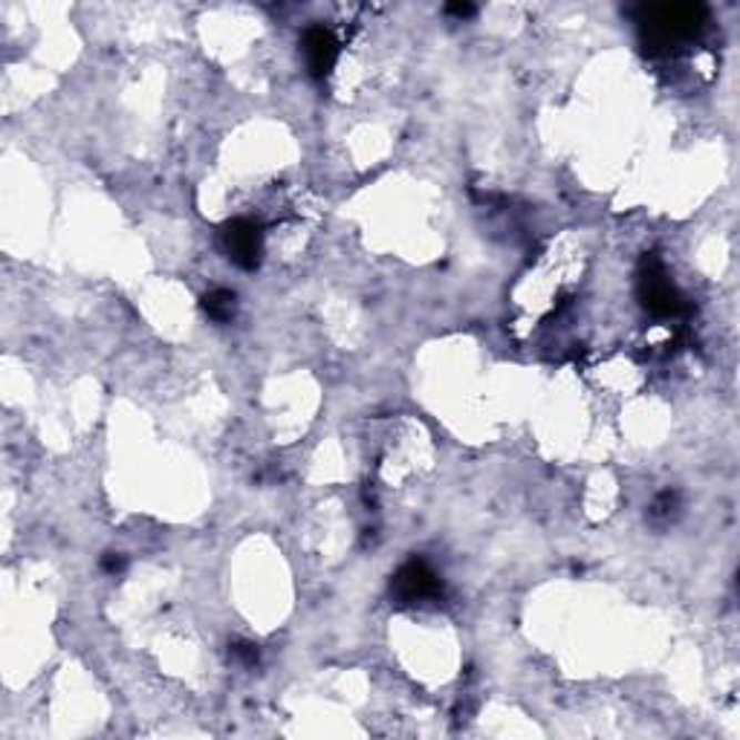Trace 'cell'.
<instances>
[{
  "label": "cell",
  "mask_w": 740,
  "mask_h": 740,
  "mask_svg": "<svg viewBox=\"0 0 740 740\" xmlns=\"http://www.w3.org/2000/svg\"><path fill=\"white\" fill-rule=\"evenodd\" d=\"M642 38L651 50H668L671 44L691 38L706 23V7L695 3H671V7L642 9Z\"/></svg>",
  "instance_id": "obj_1"
},
{
  "label": "cell",
  "mask_w": 740,
  "mask_h": 740,
  "mask_svg": "<svg viewBox=\"0 0 740 740\" xmlns=\"http://www.w3.org/2000/svg\"><path fill=\"white\" fill-rule=\"evenodd\" d=\"M637 295L639 304L651 315H657V318H671V315H680L682 310H686V301H682L680 290L671 284V278L666 275V266H662V261L657 255L642 257Z\"/></svg>",
  "instance_id": "obj_2"
},
{
  "label": "cell",
  "mask_w": 740,
  "mask_h": 740,
  "mask_svg": "<svg viewBox=\"0 0 740 740\" xmlns=\"http://www.w3.org/2000/svg\"><path fill=\"white\" fill-rule=\"evenodd\" d=\"M391 594L399 605H417V601L437 599L443 594V581L423 558H410L391 579Z\"/></svg>",
  "instance_id": "obj_3"
},
{
  "label": "cell",
  "mask_w": 740,
  "mask_h": 740,
  "mask_svg": "<svg viewBox=\"0 0 740 740\" xmlns=\"http://www.w3.org/2000/svg\"><path fill=\"white\" fill-rule=\"evenodd\" d=\"M223 250H226L229 261L241 270H257L261 255H264V232L257 223L237 217L223 226Z\"/></svg>",
  "instance_id": "obj_4"
},
{
  "label": "cell",
  "mask_w": 740,
  "mask_h": 740,
  "mask_svg": "<svg viewBox=\"0 0 740 740\" xmlns=\"http://www.w3.org/2000/svg\"><path fill=\"white\" fill-rule=\"evenodd\" d=\"M301 52H304V64H307L313 79H327L338 61V41L331 30L324 27H310L301 36Z\"/></svg>",
  "instance_id": "obj_5"
},
{
  "label": "cell",
  "mask_w": 740,
  "mask_h": 740,
  "mask_svg": "<svg viewBox=\"0 0 740 740\" xmlns=\"http://www.w3.org/2000/svg\"><path fill=\"white\" fill-rule=\"evenodd\" d=\"M203 310L214 322H232L237 313V295L232 290H212L203 295Z\"/></svg>",
  "instance_id": "obj_6"
},
{
  "label": "cell",
  "mask_w": 740,
  "mask_h": 740,
  "mask_svg": "<svg viewBox=\"0 0 740 740\" xmlns=\"http://www.w3.org/2000/svg\"><path fill=\"white\" fill-rule=\"evenodd\" d=\"M232 657H235L241 666L252 668L257 662V657H261V653H257V646H252V642H235V646H232Z\"/></svg>",
  "instance_id": "obj_7"
},
{
  "label": "cell",
  "mask_w": 740,
  "mask_h": 740,
  "mask_svg": "<svg viewBox=\"0 0 740 740\" xmlns=\"http://www.w3.org/2000/svg\"><path fill=\"white\" fill-rule=\"evenodd\" d=\"M125 556H119V553H108V556L102 558V570L108 572V576H119V572L125 570Z\"/></svg>",
  "instance_id": "obj_8"
},
{
  "label": "cell",
  "mask_w": 740,
  "mask_h": 740,
  "mask_svg": "<svg viewBox=\"0 0 740 740\" xmlns=\"http://www.w3.org/2000/svg\"><path fill=\"white\" fill-rule=\"evenodd\" d=\"M475 12H477V9L472 7V3H448V7H446V16H455V18H460V21H463V18H472Z\"/></svg>",
  "instance_id": "obj_9"
}]
</instances>
